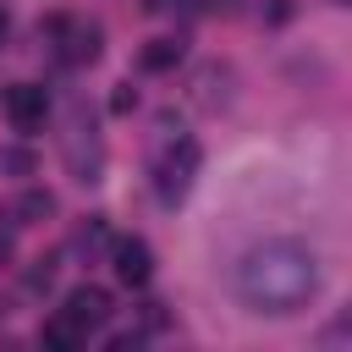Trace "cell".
<instances>
[{
  "label": "cell",
  "instance_id": "cell-1",
  "mask_svg": "<svg viewBox=\"0 0 352 352\" xmlns=\"http://www.w3.org/2000/svg\"><path fill=\"white\" fill-rule=\"evenodd\" d=\"M231 292L248 314H297L319 292V258H314V248H302L292 236L258 242L236 258Z\"/></svg>",
  "mask_w": 352,
  "mask_h": 352
},
{
  "label": "cell",
  "instance_id": "cell-2",
  "mask_svg": "<svg viewBox=\"0 0 352 352\" xmlns=\"http://www.w3.org/2000/svg\"><path fill=\"white\" fill-rule=\"evenodd\" d=\"M198 165H204V148L192 143V138H165L160 143V154H154V198L160 204H182L187 192H192V182H198Z\"/></svg>",
  "mask_w": 352,
  "mask_h": 352
},
{
  "label": "cell",
  "instance_id": "cell-3",
  "mask_svg": "<svg viewBox=\"0 0 352 352\" xmlns=\"http://www.w3.org/2000/svg\"><path fill=\"white\" fill-rule=\"evenodd\" d=\"M0 104H6V116H11V126H16V132L44 126V116H50V94H44L38 82H11V88L0 94Z\"/></svg>",
  "mask_w": 352,
  "mask_h": 352
},
{
  "label": "cell",
  "instance_id": "cell-4",
  "mask_svg": "<svg viewBox=\"0 0 352 352\" xmlns=\"http://www.w3.org/2000/svg\"><path fill=\"white\" fill-rule=\"evenodd\" d=\"M110 264H116L121 286H148V275H154V253H148L143 236H116L110 242Z\"/></svg>",
  "mask_w": 352,
  "mask_h": 352
},
{
  "label": "cell",
  "instance_id": "cell-5",
  "mask_svg": "<svg viewBox=\"0 0 352 352\" xmlns=\"http://www.w3.org/2000/svg\"><path fill=\"white\" fill-rule=\"evenodd\" d=\"M50 38L60 44V60H72V66H82V60L99 55V28H88V22L60 16V22H50Z\"/></svg>",
  "mask_w": 352,
  "mask_h": 352
},
{
  "label": "cell",
  "instance_id": "cell-6",
  "mask_svg": "<svg viewBox=\"0 0 352 352\" xmlns=\"http://www.w3.org/2000/svg\"><path fill=\"white\" fill-rule=\"evenodd\" d=\"M66 314H72L82 330H99V324L110 319V297H104L99 286H72V292H66Z\"/></svg>",
  "mask_w": 352,
  "mask_h": 352
},
{
  "label": "cell",
  "instance_id": "cell-7",
  "mask_svg": "<svg viewBox=\"0 0 352 352\" xmlns=\"http://www.w3.org/2000/svg\"><path fill=\"white\" fill-rule=\"evenodd\" d=\"M38 341H44L50 352H77V346L88 341V330H82V324H77V319H72L66 308H55V314H50V319L38 324Z\"/></svg>",
  "mask_w": 352,
  "mask_h": 352
},
{
  "label": "cell",
  "instance_id": "cell-8",
  "mask_svg": "<svg viewBox=\"0 0 352 352\" xmlns=\"http://www.w3.org/2000/svg\"><path fill=\"white\" fill-rule=\"evenodd\" d=\"M182 60V38H148L143 44V55H138V66L143 72H170Z\"/></svg>",
  "mask_w": 352,
  "mask_h": 352
},
{
  "label": "cell",
  "instance_id": "cell-9",
  "mask_svg": "<svg viewBox=\"0 0 352 352\" xmlns=\"http://www.w3.org/2000/svg\"><path fill=\"white\" fill-rule=\"evenodd\" d=\"M11 214H16V226H38V220H50V214H55V198L33 187V192H22V198H16V209H11Z\"/></svg>",
  "mask_w": 352,
  "mask_h": 352
},
{
  "label": "cell",
  "instance_id": "cell-10",
  "mask_svg": "<svg viewBox=\"0 0 352 352\" xmlns=\"http://www.w3.org/2000/svg\"><path fill=\"white\" fill-rule=\"evenodd\" d=\"M110 104H116V110H132V104H138V94H132V88H126V82H121V88H116V94H110Z\"/></svg>",
  "mask_w": 352,
  "mask_h": 352
},
{
  "label": "cell",
  "instance_id": "cell-11",
  "mask_svg": "<svg viewBox=\"0 0 352 352\" xmlns=\"http://www.w3.org/2000/svg\"><path fill=\"white\" fill-rule=\"evenodd\" d=\"M6 33H11V16H6V6H0V44H6Z\"/></svg>",
  "mask_w": 352,
  "mask_h": 352
},
{
  "label": "cell",
  "instance_id": "cell-12",
  "mask_svg": "<svg viewBox=\"0 0 352 352\" xmlns=\"http://www.w3.org/2000/svg\"><path fill=\"white\" fill-rule=\"evenodd\" d=\"M209 6H214V11H236V0H209Z\"/></svg>",
  "mask_w": 352,
  "mask_h": 352
},
{
  "label": "cell",
  "instance_id": "cell-13",
  "mask_svg": "<svg viewBox=\"0 0 352 352\" xmlns=\"http://www.w3.org/2000/svg\"><path fill=\"white\" fill-rule=\"evenodd\" d=\"M336 6H346V0H336Z\"/></svg>",
  "mask_w": 352,
  "mask_h": 352
}]
</instances>
